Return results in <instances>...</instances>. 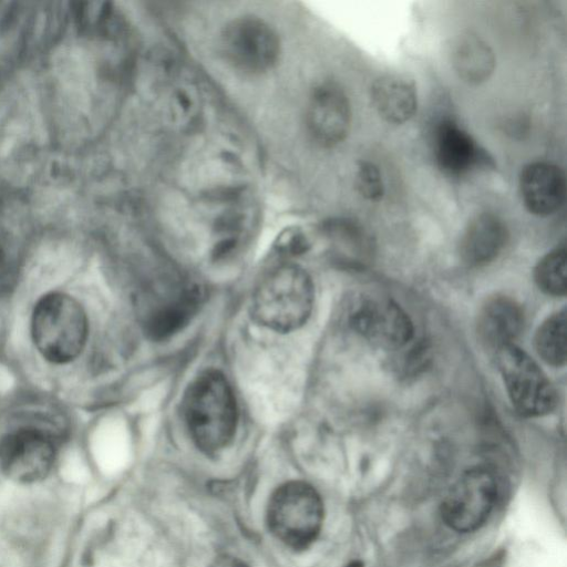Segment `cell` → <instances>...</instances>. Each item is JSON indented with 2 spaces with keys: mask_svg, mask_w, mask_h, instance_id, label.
Returning <instances> with one entry per match:
<instances>
[{
  "mask_svg": "<svg viewBox=\"0 0 567 567\" xmlns=\"http://www.w3.org/2000/svg\"><path fill=\"white\" fill-rule=\"evenodd\" d=\"M200 291L197 286L185 284L173 296L153 308L145 320L146 331L156 339L168 337L179 330L195 312Z\"/></svg>",
  "mask_w": 567,
  "mask_h": 567,
  "instance_id": "16",
  "label": "cell"
},
{
  "mask_svg": "<svg viewBox=\"0 0 567 567\" xmlns=\"http://www.w3.org/2000/svg\"><path fill=\"white\" fill-rule=\"evenodd\" d=\"M315 292L311 278L297 265L284 264L271 269L256 287L251 315L261 326L289 332L308 320Z\"/></svg>",
  "mask_w": 567,
  "mask_h": 567,
  "instance_id": "2",
  "label": "cell"
},
{
  "mask_svg": "<svg viewBox=\"0 0 567 567\" xmlns=\"http://www.w3.org/2000/svg\"><path fill=\"white\" fill-rule=\"evenodd\" d=\"M524 323L518 303L507 297L489 299L481 309L477 332L482 342L496 351L517 338Z\"/></svg>",
  "mask_w": 567,
  "mask_h": 567,
  "instance_id": "14",
  "label": "cell"
},
{
  "mask_svg": "<svg viewBox=\"0 0 567 567\" xmlns=\"http://www.w3.org/2000/svg\"><path fill=\"white\" fill-rule=\"evenodd\" d=\"M220 48L235 69L250 74L272 69L280 55L277 32L255 16H243L228 22L220 34Z\"/></svg>",
  "mask_w": 567,
  "mask_h": 567,
  "instance_id": "5",
  "label": "cell"
},
{
  "mask_svg": "<svg viewBox=\"0 0 567 567\" xmlns=\"http://www.w3.org/2000/svg\"><path fill=\"white\" fill-rule=\"evenodd\" d=\"M508 233L504 221L492 213L475 216L466 227L461 240V257L468 266H482L504 248Z\"/></svg>",
  "mask_w": 567,
  "mask_h": 567,
  "instance_id": "13",
  "label": "cell"
},
{
  "mask_svg": "<svg viewBox=\"0 0 567 567\" xmlns=\"http://www.w3.org/2000/svg\"><path fill=\"white\" fill-rule=\"evenodd\" d=\"M534 278L545 293L564 296L567 290V252L564 247L548 252L535 268Z\"/></svg>",
  "mask_w": 567,
  "mask_h": 567,
  "instance_id": "19",
  "label": "cell"
},
{
  "mask_svg": "<svg viewBox=\"0 0 567 567\" xmlns=\"http://www.w3.org/2000/svg\"><path fill=\"white\" fill-rule=\"evenodd\" d=\"M267 520L271 533L292 549L307 548L320 533L323 504L320 495L305 482H289L271 495Z\"/></svg>",
  "mask_w": 567,
  "mask_h": 567,
  "instance_id": "4",
  "label": "cell"
},
{
  "mask_svg": "<svg viewBox=\"0 0 567 567\" xmlns=\"http://www.w3.org/2000/svg\"><path fill=\"white\" fill-rule=\"evenodd\" d=\"M183 412L189 434L202 451H220L233 440L236 399L219 371L206 370L190 382L183 399Z\"/></svg>",
  "mask_w": 567,
  "mask_h": 567,
  "instance_id": "1",
  "label": "cell"
},
{
  "mask_svg": "<svg viewBox=\"0 0 567 567\" xmlns=\"http://www.w3.org/2000/svg\"><path fill=\"white\" fill-rule=\"evenodd\" d=\"M371 100L380 116L393 124L405 123L417 109L414 83L396 74L378 78L371 86Z\"/></svg>",
  "mask_w": 567,
  "mask_h": 567,
  "instance_id": "15",
  "label": "cell"
},
{
  "mask_svg": "<svg viewBox=\"0 0 567 567\" xmlns=\"http://www.w3.org/2000/svg\"><path fill=\"white\" fill-rule=\"evenodd\" d=\"M54 446L51 439L37 429H19L0 443L2 466L13 476L34 478L45 473L52 463Z\"/></svg>",
  "mask_w": 567,
  "mask_h": 567,
  "instance_id": "10",
  "label": "cell"
},
{
  "mask_svg": "<svg viewBox=\"0 0 567 567\" xmlns=\"http://www.w3.org/2000/svg\"><path fill=\"white\" fill-rule=\"evenodd\" d=\"M355 184L360 195L368 200L378 202L384 195L381 172L375 164L369 161L359 163Z\"/></svg>",
  "mask_w": 567,
  "mask_h": 567,
  "instance_id": "20",
  "label": "cell"
},
{
  "mask_svg": "<svg viewBox=\"0 0 567 567\" xmlns=\"http://www.w3.org/2000/svg\"><path fill=\"white\" fill-rule=\"evenodd\" d=\"M497 491L493 471L484 466L467 470L445 494L441 503L442 519L458 533L478 529L495 505Z\"/></svg>",
  "mask_w": 567,
  "mask_h": 567,
  "instance_id": "7",
  "label": "cell"
},
{
  "mask_svg": "<svg viewBox=\"0 0 567 567\" xmlns=\"http://www.w3.org/2000/svg\"><path fill=\"white\" fill-rule=\"evenodd\" d=\"M496 358L508 396L519 414L540 416L554 409L555 390L525 351L512 343L498 349Z\"/></svg>",
  "mask_w": 567,
  "mask_h": 567,
  "instance_id": "6",
  "label": "cell"
},
{
  "mask_svg": "<svg viewBox=\"0 0 567 567\" xmlns=\"http://www.w3.org/2000/svg\"><path fill=\"white\" fill-rule=\"evenodd\" d=\"M451 59L458 78L472 85L488 80L496 63L492 48L472 32H465L456 38L452 45Z\"/></svg>",
  "mask_w": 567,
  "mask_h": 567,
  "instance_id": "17",
  "label": "cell"
},
{
  "mask_svg": "<svg viewBox=\"0 0 567 567\" xmlns=\"http://www.w3.org/2000/svg\"><path fill=\"white\" fill-rule=\"evenodd\" d=\"M344 567H364L363 564L360 560H352Z\"/></svg>",
  "mask_w": 567,
  "mask_h": 567,
  "instance_id": "22",
  "label": "cell"
},
{
  "mask_svg": "<svg viewBox=\"0 0 567 567\" xmlns=\"http://www.w3.org/2000/svg\"><path fill=\"white\" fill-rule=\"evenodd\" d=\"M31 333L35 348L45 360L56 364L71 362L86 343L85 311L66 293H48L34 307Z\"/></svg>",
  "mask_w": 567,
  "mask_h": 567,
  "instance_id": "3",
  "label": "cell"
},
{
  "mask_svg": "<svg viewBox=\"0 0 567 567\" xmlns=\"http://www.w3.org/2000/svg\"><path fill=\"white\" fill-rule=\"evenodd\" d=\"M535 347L540 358L554 367L564 365L567 357V320L561 310L538 328Z\"/></svg>",
  "mask_w": 567,
  "mask_h": 567,
  "instance_id": "18",
  "label": "cell"
},
{
  "mask_svg": "<svg viewBox=\"0 0 567 567\" xmlns=\"http://www.w3.org/2000/svg\"><path fill=\"white\" fill-rule=\"evenodd\" d=\"M209 567H247L245 563L238 558L230 556H221L216 558Z\"/></svg>",
  "mask_w": 567,
  "mask_h": 567,
  "instance_id": "21",
  "label": "cell"
},
{
  "mask_svg": "<svg viewBox=\"0 0 567 567\" xmlns=\"http://www.w3.org/2000/svg\"><path fill=\"white\" fill-rule=\"evenodd\" d=\"M433 151L437 166L452 176H462L487 161L473 137L451 118L436 124Z\"/></svg>",
  "mask_w": 567,
  "mask_h": 567,
  "instance_id": "12",
  "label": "cell"
},
{
  "mask_svg": "<svg viewBox=\"0 0 567 567\" xmlns=\"http://www.w3.org/2000/svg\"><path fill=\"white\" fill-rule=\"evenodd\" d=\"M519 193L529 213L540 217L553 215L565 203V174L551 163H529L520 172Z\"/></svg>",
  "mask_w": 567,
  "mask_h": 567,
  "instance_id": "11",
  "label": "cell"
},
{
  "mask_svg": "<svg viewBox=\"0 0 567 567\" xmlns=\"http://www.w3.org/2000/svg\"><path fill=\"white\" fill-rule=\"evenodd\" d=\"M351 125V106L344 91L331 81L316 85L306 107V126L311 138L324 147L341 143Z\"/></svg>",
  "mask_w": 567,
  "mask_h": 567,
  "instance_id": "9",
  "label": "cell"
},
{
  "mask_svg": "<svg viewBox=\"0 0 567 567\" xmlns=\"http://www.w3.org/2000/svg\"><path fill=\"white\" fill-rule=\"evenodd\" d=\"M349 324L367 341L385 350L404 347L414 332L406 312L388 298L359 300L350 311Z\"/></svg>",
  "mask_w": 567,
  "mask_h": 567,
  "instance_id": "8",
  "label": "cell"
}]
</instances>
